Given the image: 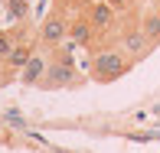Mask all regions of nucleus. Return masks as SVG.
Returning <instances> with one entry per match:
<instances>
[{"mask_svg": "<svg viewBox=\"0 0 160 153\" xmlns=\"http://www.w3.org/2000/svg\"><path fill=\"white\" fill-rule=\"evenodd\" d=\"M137 26H141V33L147 36L150 46H157V42H160V13H157V10H154V13H147V17H144Z\"/></svg>", "mask_w": 160, "mask_h": 153, "instance_id": "9d476101", "label": "nucleus"}, {"mask_svg": "<svg viewBox=\"0 0 160 153\" xmlns=\"http://www.w3.org/2000/svg\"><path fill=\"white\" fill-rule=\"evenodd\" d=\"M95 39H98V33H95V26L88 23V17H85V13H75V17H72L69 42H75V46H95Z\"/></svg>", "mask_w": 160, "mask_h": 153, "instance_id": "6e6552de", "label": "nucleus"}, {"mask_svg": "<svg viewBox=\"0 0 160 153\" xmlns=\"http://www.w3.org/2000/svg\"><path fill=\"white\" fill-rule=\"evenodd\" d=\"M108 3H111V10H114V13H128V10H134L137 0H108Z\"/></svg>", "mask_w": 160, "mask_h": 153, "instance_id": "f8f14e48", "label": "nucleus"}, {"mask_svg": "<svg viewBox=\"0 0 160 153\" xmlns=\"http://www.w3.org/2000/svg\"><path fill=\"white\" fill-rule=\"evenodd\" d=\"M118 49L131 62H137V59H144V55L150 52V42H147V36L141 33V26H128V30L121 33V39H118Z\"/></svg>", "mask_w": 160, "mask_h": 153, "instance_id": "20e7f679", "label": "nucleus"}, {"mask_svg": "<svg viewBox=\"0 0 160 153\" xmlns=\"http://www.w3.org/2000/svg\"><path fill=\"white\" fill-rule=\"evenodd\" d=\"M62 3H65V0H62Z\"/></svg>", "mask_w": 160, "mask_h": 153, "instance_id": "4468645a", "label": "nucleus"}, {"mask_svg": "<svg viewBox=\"0 0 160 153\" xmlns=\"http://www.w3.org/2000/svg\"><path fill=\"white\" fill-rule=\"evenodd\" d=\"M52 59H49V69H46V78L39 82V88L52 91V88H69V85H75V69H72V52L69 46H59L52 49Z\"/></svg>", "mask_w": 160, "mask_h": 153, "instance_id": "7ed1b4c3", "label": "nucleus"}, {"mask_svg": "<svg viewBox=\"0 0 160 153\" xmlns=\"http://www.w3.org/2000/svg\"><path fill=\"white\" fill-rule=\"evenodd\" d=\"M69 33H72V13L65 10V7H56L39 23L36 39H39L42 49H59V46H69Z\"/></svg>", "mask_w": 160, "mask_h": 153, "instance_id": "f03ea898", "label": "nucleus"}, {"mask_svg": "<svg viewBox=\"0 0 160 153\" xmlns=\"http://www.w3.org/2000/svg\"><path fill=\"white\" fill-rule=\"evenodd\" d=\"M46 69H49V55H46V49H36L33 59L26 62V69L20 72V82H23V85H36V88H39V82L46 78Z\"/></svg>", "mask_w": 160, "mask_h": 153, "instance_id": "423d86ee", "label": "nucleus"}, {"mask_svg": "<svg viewBox=\"0 0 160 153\" xmlns=\"http://www.w3.org/2000/svg\"><path fill=\"white\" fill-rule=\"evenodd\" d=\"M33 52H36V42L30 39V33H26L23 39H20L17 46H13V52H10V59H7L3 65H7V69H10V72H13V75H20V72L26 69V62L33 59Z\"/></svg>", "mask_w": 160, "mask_h": 153, "instance_id": "0eeeda50", "label": "nucleus"}, {"mask_svg": "<svg viewBox=\"0 0 160 153\" xmlns=\"http://www.w3.org/2000/svg\"><path fill=\"white\" fill-rule=\"evenodd\" d=\"M85 17H88V23L95 26V33L101 36V33H108L114 23H118V13L111 10V3L108 0H95V3L85 10Z\"/></svg>", "mask_w": 160, "mask_h": 153, "instance_id": "39448f33", "label": "nucleus"}, {"mask_svg": "<svg viewBox=\"0 0 160 153\" xmlns=\"http://www.w3.org/2000/svg\"><path fill=\"white\" fill-rule=\"evenodd\" d=\"M7 3V13H10V20H23L26 17V10H30V0H3Z\"/></svg>", "mask_w": 160, "mask_h": 153, "instance_id": "9b49d317", "label": "nucleus"}, {"mask_svg": "<svg viewBox=\"0 0 160 153\" xmlns=\"http://www.w3.org/2000/svg\"><path fill=\"white\" fill-rule=\"evenodd\" d=\"M157 13H160V7H157Z\"/></svg>", "mask_w": 160, "mask_h": 153, "instance_id": "ddd939ff", "label": "nucleus"}, {"mask_svg": "<svg viewBox=\"0 0 160 153\" xmlns=\"http://www.w3.org/2000/svg\"><path fill=\"white\" fill-rule=\"evenodd\" d=\"M26 33H30V30H26L23 23H17V26H13V30H0V65H3L7 59H10L13 46H17V42L23 39Z\"/></svg>", "mask_w": 160, "mask_h": 153, "instance_id": "1a4fd4ad", "label": "nucleus"}, {"mask_svg": "<svg viewBox=\"0 0 160 153\" xmlns=\"http://www.w3.org/2000/svg\"><path fill=\"white\" fill-rule=\"evenodd\" d=\"M131 62L124 52H121L118 46H108V49H95V55H92V65H88V72H92V78L101 85H108V82H118L121 75H128L131 72Z\"/></svg>", "mask_w": 160, "mask_h": 153, "instance_id": "f257e3e1", "label": "nucleus"}]
</instances>
